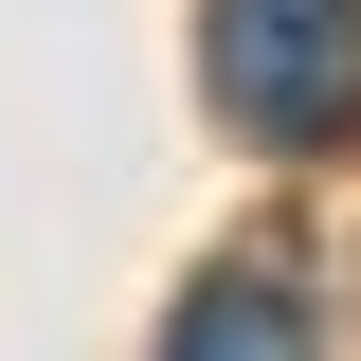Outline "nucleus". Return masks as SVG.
Here are the masks:
<instances>
[{
    "instance_id": "f257e3e1",
    "label": "nucleus",
    "mask_w": 361,
    "mask_h": 361,
    "mask_svg": "<svg viewBox=\"0 0 361 361\" xmlns=\"http://www.w3.org/2000/svg\"><path fill=\"white\" fill-rule=\"evenodd\" d=\"M199 73H217V127L325 145L361 109V0H217L199 18Z\"/></svg>"
},
{
    "instance_id": "f03ea898",
    "label": "nucleus",
    "mask_w": 361,
    "mask_h": 361,
    "mask_svg": "<svg viewBox=\"0 0 361 361\" xmlns=\"http://www.w3.org/2000/svg\"><path fill=\"white\" fill-rule=\"evenodd\" d=\"M180 343H307V307H289V289H199Z\"/></svg>"
}]
</instances>
